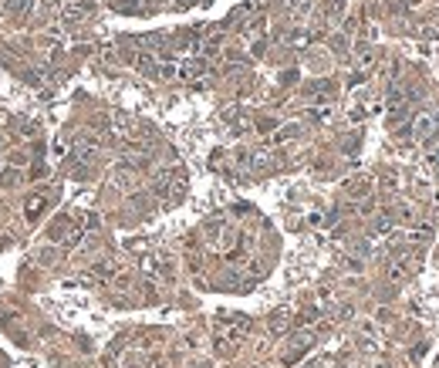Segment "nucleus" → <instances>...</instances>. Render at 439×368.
Segmentation results:
<instances>
[{
    "label": "nucleus",
    "mask_w": 439,
    "mask_h": 368,
    "mask_svg": "<svg viewBox=\"0 0 439 368\" xmlns=\"http://www.w3.org/2000/svg\"><path fill=\"white\" fill-rule=\"evenodd\" d=\"M44 206H48L44 196H31V200H27V220H37V217L44 213Z\"/></svg>",
    "instance_id": "1"
}]
</instances>
